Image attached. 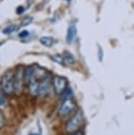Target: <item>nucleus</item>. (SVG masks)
<instances>
[{"label": "nucleus", "mask_w": 134, "mask_h": 135, "mask_svg": "<svg viewBox=\"0 0 134 135\" xmlns=\"http://www.w3.org/2000/svg\"><path fill=\"white\" fill-rule=\"evenodd\" d=\"M63 94L64 95L59 107V114L61 116H67L74 109L75 102L73 100V94L71 89H66Z\"/></svg>", "instance_id": "f257e3e1"}, {"label": "nucleus", "mask_w": 134, "mask_h": 135, "mask_svg": "<svg viewBox=\"0 0 134 135\" xmlns=\"http://www.w3.org/2000/svg\"><path fill=\"white\" fill-rule=\"evenodd\" d=\"M1 88L6 95H12L14 93L13 72L9 70L4 73L1 79Z\"/></svg>", "instance_id": "f03ea898"}, {"label": "nucleus", "mask_w": 134, "mask_h": 135, "mask_svg": "<svg viewBox=\"0 0 134 135\" xmlns=\"http://www.w3.org/2000/svg\"><path fill=\"white\" fill-rule=\"evenodd\" d=\"M13 85L14 92L19 93L24 85V67L18 66L13 73Z\"/></svg>", "instance_id": "7ed1b4c3"}, {"label": "nucleus", "mask_w": 134, "mask_h": 135, "mask_svg": "<svg viewBox=\"0 0 134 135\" xmlns=\"http://www.w3.org/2000/svg\"><path fill=\"white\" fill-rule=\"evenodd\" d=\"M83 122V113L79 110L66 124V131L68 132H74L80 128Z\"/></svg>", "instance_id": "20e7f679"}, {"label": "nucleus", "mask_w": 134, "mask_h": 135, "mask_svg": "<svg viewBox=\"0 0 134 135\" xmlns=\"http://www.w3.org/2000/svg\"><path fill=\"white\" fill-rule=\"evenodd\" d=\"M67 80L62 76L56 75L52 80V86L57 95H62L67 89Z\"/></svg>", "instance_id": "39448f33"}, {"label": "nucleus", "mask_w": 134, "mask_h": 135, "mask_svg": "<svg viewBox=\"0 0 134 135\" xmlns=\"http://www.w3.org/2000/svg\"><path fill=\"white\" fill-rule=\"evenodd\" d=\"M50 90H51V80H50V76L47 75L39 82V95L46 96L49 94Z\"/></svg>", "instance_id": "423d86ee"}, {"label": "nucleus", "mask_w": 134, "mask_h": 135, "mask_svg": "<svg viewBox=\"0 0 134 135\" xmlns=\"http://www.w3.org/2000/svg\"><path fill=\"white\" fill-rule=\"evenodd\" d=\"M39 82L40 81L35 78L34 75V68H33V74L30 78V80L27 83V86H28V90L30 95L33 96H36L39 95Z\"/></svg>", "instance_id": "0eeeda50"}, {"label": "nucleus", "mask_w": 134, "mask_h": 135, "mask_svg": "<svg viewBox=\"0 0 134 135\" xmlns=\"http://www.w3.org/2000/svg\"><path fill=\"white\" fill-rule=\"evenodd\" d=\"M76 35H77V28H76V25L73 23H71L67 28L66 33V42L68 43H72L75 40Z\"/></svg>", "instance_id": "6e6552de"}, {"label": "nucleus", "mask_w": 134, "mask_h": 135, "mask_svg": "<svg viewBox=\"0 0 134 135\" xmlns=\"http://www.w3.org/2000/svg\"><path fill=\"white\" fill-rule=\"evenodd\" d=\"M33 74V66H27L24 68V84L27 85Z\"/></svg>", "instance_id": "1a4fd4ad"}, {"label": "nucleus", "mask_w": 134, "mask_h": 135, "mask_svg": "<svg viewBox=\"0 0 134 135\" xmlns=\"http://www.w3.org/2000/svg\"><path fill=\"white\" fill-rule=\"evenodd\" d=\"M40 42L42 43L43 46L46 47H51L54 43V39L51 36H42L40 38Z\"/></svg>", "instance_id": "9d476101"}, {"label": "nucleus", "mask_w": 134, "mask_h": 135, "mask_svg": "<svg viewBox=\"0 0 134 135\" xmlns=\"http://www.w3.org/2000/svg\"><path fill=\"white\" fill-rule=\"evenodd\" d=\"M17 28H18V27L16 24H10L3 29V34L4 35H11L13 32H15V30Z\"/></svg>", "instance_id": "9b49d317"}, {"label": "nucleus", "mask_w": 134, "mask_h": 135, "mask_svg": "<svg viewBox=\"0 0 134 135\" xmlns=\"http://www.w3.org/2000/svg\"><path fill=\"white\" fill-rule=\"evenodd\" d=\"M63 57H64V60L66 62L67 64H69V65H73V64L75 63V58L71 54L70 52L68 51H65L64 53V55H63Z\"/></svg>", "instance_id": "f8f14e48"}, {"label": "nucleus", "mask_w": 134, "mask_h": 135, "mask_svg": "<svg viewBox=\"0 0 134 135\" xmlns=\"http://www.w3.org/2000/svg\"><path fill=\"white\" fill-rule=\"evenodd\" d=\"M6 105V98L4 96L3 89L0 86V107H4Z\"/></svg>", "instance_id": "ddd939ff"}, {"label": "nucleus", "mask_w": 134, "mask_h": 135, "mask_svg": "<svg viewBox=\"0 0 134 135\" xmlns=\"http://www.w3.org/2000/svg\"><path fill=\"white\" fill-rule=\"evenodd\" d=\"M51 59L52 61H54V62L59 64V65H64V57H63V56H60V55H54L51 57Z\"/></svg>", "instance_id": "4468645a"}, {"label": "nucleus", "mask_w": 134, "mask_h": 135, "mask_svg": "<svg viewBox=\"0 0 134 135\" xmlns=\"http://www.w3.org/2000/svg\"><path fill=\"white\" fill-rule=\"evenodd\" d=\"M33 17H27V18H24L21 21V26L22 27H26V26H28L33 22Z\"/></svg>", "instance_id": "2eb2a0df"}, {"label": "nucleus", "mask_w": 134, "mask_h": 135, "mask_svg": "<svg viewBox=\"0 0 134 135\" xmlns=\"http://www.w3.org/2000/svg\"><path fill=\"white\" fill-rule=\"evenodd\" d=\"M4 123H6V119H4V116L3 114V112L0 110V128H2L4 126Z\"/></svg>", "instance_id": "dca6fc26"}, {"label": "nucleus", "mask_w": 134, "mask_h": 135, "mask_svg": "<svg viewBox=\"0 0 134 135\" xmlns=\"http://www.w3.org/2000/svg\"><path fill=\"white\" fill-rule=\"evenodd\" d=\"M28 35H29V32L27 31V30H23V31L19 32V36L21 37V38H25V37H27Z\"/></svg>", "instance_id": "f3484780"}, {"label": "nucleus", "mask_w": 134, "mask_h": 135, "mask_svg": "<svg viewBox=\"0 0 134 135\" xmlns=\"http://www.w3.org/2000/svg\"><path fill=\"white\" fill-rule=\"evenodd\" d=\"M24 12H25V8L23 6H19L17 8V11H16V12L18 14H21V13H23Z\"/></svg>", "instance_id": "a211bd4d"}, {"label": "nucleus", "mask_w": 134, "mask_h": 135, "mask_svg": "<svg viewBox=\"0 0 134 135\" xmlns=\"http://www.w3.org/2000/svg\"><path fill=\"white\" fill-rule=\"evenodd\" d=\"M72 135H83L81 132H74Z\"/></svg>", "instance_id": "6ab92c4d"}, {"label": "nucleus", "mask_w": 134, "mask_h": 135, "mask_svg": "<svg viewBox=\"0 0 134 135\" xmlns=\"http://www.w3.org/2000/svg\"><path fill=\"white\" fill-rule=\"evenodd\" d=\"M29 135H40L39 133H35V132H30Z\"/></svg>", "instance_id": "aec40b11"}]
</instances>
